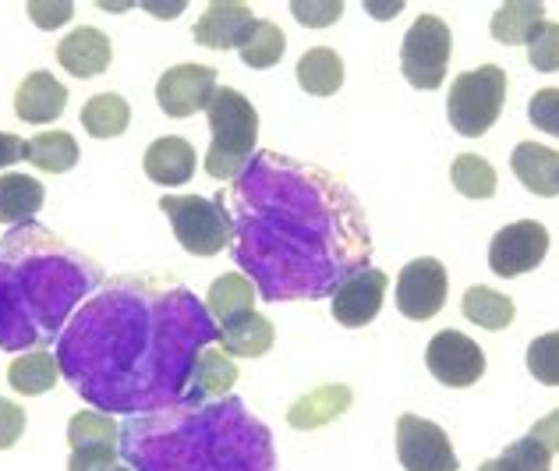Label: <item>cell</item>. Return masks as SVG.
Wrapping results in <instances>:
<instances>
[{
  "label": "cell",
  "mask_w": 559,
  "mask_h": 471,
  "mask_svg": "<svg viewBox=\"0 0 559 471\" xmlns=\"http://www.w3.org/2000/svg\"><path fill=\"white\" fill-rule=\"evenodd\" d=\"M216 344V319L174 276L128 273L103 284L57 337L71 390L103 415H145L188 397L199 351Z\"/></svg>",
  "instance_id": "obj_1"
},
{
  "label": "cell",
  "mask_w": 559,
  "mask_h": 471,
  "mask_svg": "<svg viewBox=\"0 0 559 471\" xmlns=\"http://www.w3.org/2000/svg\"><path fill=\"white\" fill-rule=\"evenodd\" d=\"M234 262L266 302L330 298L369 267L372 231L341 178L305 160L262 150L227 196Z\"/></svg>",
  "instance_id": "obj_2"
},
{
  "label": "cell",
  "mask_w": 559,
  "mask_h": 471,
  "mask_svg": "<svg viewBox=\"0 0 559 471\" xmlns=\"http://www.w3.org/2000/svg\"><path fill=\"white\" fill-rule=\"evenodd\" d=\"M117 454L135 471H276L273 433L234 393L128 415Z\"/></svg>",
  "instance_id": "obj_3"
},
{
  "label": "cell",
  "mask_w": 559,
  "mask_h": 471,
  "mask_svg": "<svg viewBox=\"0 0 559 471\" xmlns=\"http://www.w3.org/2000/svg\"><path fill=\"white\" fill-rule=\"evenodd\" d=\"M103 287V270L36 220L0 238V351L47 348L82 302Z\"/></svg>",
  "instance_id": "obj_4"
},
{
  "label": "cell",
  "mask_w": 559,
  "mask_h": 471,
  "mask_svg": "<svg viewBox=\"0 0 559 471\" xmlns=\"http://www.w3.org/2000/svg\"><path fill=\"white\" fill-rule=\"evenodd\" d=\"M210 153H205V174L216 181H238L241 170L248 167V160L255 156V139H259V114L241 96L238 90H216L210 103Z\"/></svg>",
  "instance_id": "obj_5"
},
{
  "label": "cell",
  "mask_w": 559,
  "mask_h": 471,
  "mask_svg": "<svg viewBox=\"0 0 559 471\" xmlns=\"http://www.w3.org/2000/svg\"><path fill=\"white\" fill-rule=\"evenodd\" d=\"M503 103H507V71L499 64L471 68L450 85V99H447L450 128L464 139H478L499 121Z\"/></svg>",
  "instance_id": "obj_6"
},
{
  "label": "cell",
  "mask_w": 559,
  "mask_h": 471,
  "mask_svg": "<svg viewBox=\"0 0 559 471\" xmlns=\"http://www.w3.org/2000/svg\"><path fill=\"white\" fill-rule=\"evenodd\" d=\"M159 210L170 216L174 234H178L181 248L191 256L210 259L224 252L227 245H234V220L224 205V196H164Z\"/></svg>",
  "instance_id": "obj_7"
},
{
  "label": "cell",
  "mask_w": 559,
  "mask_h": 471,
  "mask_svg": "<svg viewBox=\"0 0 559 471\" xmlns=\"http://www.w3.org/2000/svg\"><path fill=\"white\" fill-rule=\"evenodd\" d=\"M453 57V36L450 25L436 14H421L407 28L401 47V71L415 90L432 93L447 82V68Z\"/></svg>",
  "instance_id": "obj_8"
},
{
  "label": "cell",
  "mask_w": 559,
  "mask_h": 471,
  "mask_svg": "<svg viewBox=\"0 0 559 471\" xmlns=\"http://www.w3.org/2000/svg\"><path fill=\"white\" fill-rule=\"evenodd\" d=\"M447 291H450V273L443 262L432 256L415 259L396 276V308H401L404 319L425 322L443 313Z\"/></svg>",
  "instance_id": "obj_9"
},
{
  "label": "cell",
  "mask_w": 559,
  "mask_h": 471,
  "mask_svg": "<svg viewBox=\"0 0 559 471\" xmlns=\"http://www.w3.org/2000/svg\"><path fill=\"white\" fill-rule=\"evenodd\" d=\"M396 458L407 471H457V454L443 425L418 415H401L396 422Z\"/></svg>",
  "instance_id": "obj_10"
},
{
  "label": "cell",
  "mask_w": 559,
  "mask_h": 471,
  "mask_svg": "<svg viewBox=\"0 0 559 471\" xmlns=\"http://www.w3.org/2000/svg\"><path fill=\"white\" fill-rule=\"evenodd\" d=\"M549 252V231L538 220H518L507 224L503 231H496V238L489 245V270L496 276H521L542 267V259Z\"/></svg>",
  "instance_id": "obj_11"
},
{
  "label": "cell",
  "mask_w": 559,
  "mask_h": 471,
  "mask_svg": "<svg viewBox=\"0 0 559 471\" xmlns=\"http://www.w3.org/2000/svg\"><path fill=\"white\" fill-rule=\"evenodd\" d=\"M425 365L443 387H475L485 376V351L461 330H439L425 348Z\"/></svg>",
  "instance_id": "obj_12"
},
{
  "label": "cell",
  "mask_w": 559,
  "mask_h": 471,
  "mask_svg": "<svg viewBox=\"0 0 559 471\" xmlns=\"http://www.w3.org/2000/svg\"><path fill=\"white\" fill-rule=\"evenodd\" d=\"M216 68L210 64H178L167 68L156 82V103L167 117H191L210 110L216 96Z\"/></svg>",
  "instance_id": "obj_13"
},
{
  "label": "cell",
  "mask_w": 559,
  "mask_h": 471,
  "mask_svg": "<svg viewBox=\"0 0 559 471\" xmlns=\"http://www.w3.org/2000/svg\"><path fill=\"white\" fill-rule=\"evenodd\" d=\"M386 287H390V276L376 267L350 273L347 281L330 294L333 319L344 322V327H365V322H372L382 308V298H386Z\"/></svg>",
  "instance_id": "obj_14"
},
{
  "label": "cell",
  "mask_w": 559,
  "mask_h": 471,
  "mask_svg": "<svg viewBox=\"0 0 559 471\" xmlns=\"http://www.w3.org/2000/svg\"><path fill=\"white\" fill-rule=\"evenodd\" d=\"M255 14L248 4H234V0H216L202 11V19L195 22V43L210 50H241L245 39L252 36Z\"/></svg>",
  "instance_id": "obj_15"
},
{
  "label": "cell",
  "mask_w": 559,
  "mask_h": 471,
  "mask_svg": "<svg viewBox=\"0 0 559 471\" xmlns=\"http://www.w3.org/2000/svg\"><path fill=\"white\" fill-rule=\"evenodd\" d=\"M57 61H61V68L68 71V75H75V79H96L114 61L110 36L99 33V28H93V25H82L71 36L61 39V47H57Z\"/></svg>",
  "instance_id": "obj_16"
},
{
  "label": "cell",
  "mask_w": 559,
  "mask_h": 471,
  "mask_svg": "<svg viewBox=\"0 0 559 471\" xmlns=\"http://www.w3.org/2000/svg\"><path fill=\"white\" fill-rule=\"evenodd\" d=\"M234 382H238V365H234V358L227 355L224 348H202L195 365H191L188 373V397L185 401H224V397H230Z\"/></svg>",
  "instance_id": "obj_17"
},
{
  "label": "cell",
  "mask_w": 559,
  "mask_h": 471,
  "mask_svg": "<svg viewBox=\"0 0 559 471\" xmlns=\"http://www.w3.org/2000/svg\"><path fill=\"white\" fill-rule=\"evenodd\" d=\"M68 107V90L64 82H57L50 71H33L14 93V114L25 125H50L64 114Z\"/></svg>",
  "instance_id": "obj_18"
},
{
  "label": "cell",
  "mask_w": 559,
  "mask_h": 471,
  "mask_svg": "<svg viewBox=\"0 0 559 471\" xmlns=\"http://www.w3.org/2000/svg\"><path fill=\"white\" fill-rule=\"evenodd\" d=\"M195 145L181 136H167V139H156L150 150L142 156V167H145V178L164 185V188H178L188 185L191 174H195Z\"/></svg>",
  "instance_id": "obj_19"
},
{
  "label": "cell",
  "mask_w": 559,
  "mask_h": 471,
  "mask_svg": "<svg viewBox=\"0 0 559 471\" xmlns=\"http://www.w3.org/2000/svg\"><path fill=\"white\" fill-rule=\"evenodd\" d=\"M350 401H355L350 387H344V382H326V387L308 390L305 397H298V401L287 408V425L290 429H301V433L322 429V425L341 419L350 408Z\"/></svg>",
  "instance_id": "obj_20"
},
{
  "label": "cell",
  "mask_w": 559,
  "mask_h": 471,
  "mask_svg": "<svg viewBox=\"0 0 559 471\" xmlns=\"http://www.w3.org/2000/svg\"><path fill=\"white\" fill-rule=\"evenodd\" d=\"M510 170L518 181L542 199L559 196V153L542 142H521L510 156Z\"/></svg>",
  "instance_id": "obj_21"
},
{
  "label": "cell",
  "mask_w": 559,
  "mask_h": 471,
  "mask_svg": "<svg viewBox=\"0 0 559 471\" xmlns=\"http://www.w3.org/2000/svg\"><path fill=\"white\" fill-rule=\"evenodd\" d=\"M273 322L266 316L241 313L216 327V344L227 351L230 358H262L273 348Z\"/></svg>",
  "instance_id": "obj_22"
},
{
  "label": "cell",
  "mask_w": 559,
  "mask_h": 471,
  "mask_svg": "<svg viewBox=\"0 0 559 471\" xmlns=\"http://www.w3.org/2000/svg\"><path fill=\"white\" fill-rule=\"evenodd\" d=\"M57 379H61V362H57V355H53V351H47V348L22 351V355L8 365L11 390L25 393V397H39V393L53 390Z\"/></svg>",
  "instance_id": "obj_23"
},
{
  "label": "cell",
  "mask_w": 559,
  "mask_h": 471,
  "mask_svg": "<svg viewBox=\"0 0 559 471\" xmlns=\"http://www.w3.org/2000/svg\"><path fill=\"white\" fill-rule=\"evenodd\" d=\"M542 22H546V8H542L538 0H510V4L496 8L489 33L496 43H503V47H518V43L532 39V33Z\"/></svg>",
  "instance_id": "obj_24"
},
{
  "label": "cell",
  "mask_w": 559,
  "mask_h": 471,
  "mask_svg": "<svg viewBox=\"0 0 559 471\" xmlns=\"http://www.w3.org/2000/svg\"><path fill=\"white\" fill-rule=\"evenodd\" d=\"M43 210V185L28 174H0V224H28Z\"/></svg>",
  "instance_id": "obj_25"
},
{
  "label": "cell",
  "mask_w": 559,
  "mask_h": 471,
  "mask_svg": "<svg viewBox=\"0 0 559 471\" xmlns=\"http://www.w3.org/2000/svg\"><path fill=\"white\" fill-rule=\"evenodd\" d=\"M255 294H259L255 284L248 281L245 273H224V276H216V281L210 284V294H205V308H210V316L216 319V327H219V322H227L234 316L252 313Z\"/></svg>",
  "instance_id": "obj_26"
},
{
  "label": "cell",
  "mask_w": 559,
  "mask_h": 471,
  "mask_svg": "<svg viewBox=\"0 0 559 471\" xmlns=\"http://www.w3.org/2000/svg\"><path fill=\"white\" fill-rule=\"evenodd\" d=\"M298 85L312 96H333L344 85V61L330 47H312L298 61Z\"/></svg>",
  "instance_id": "obj_27"
},
{
  "label": "cell",
  "mask_w": 559,
  "mask_h": 471,
  "mask_svg": "<svg viewBox=\"0 0 559 471\" xmlns=\"http://www.w3.org/2000/svg\"><path fill=\"white\" fill-rule=\"evenodd\" d=\"M461 308H464V319H471L475 327L492 330V333L507 330L513 322V316H518V305H513V298H507V294H499L496 287H485V284L467 287Z\"/></svg>",
  "instance_id": "obj_28"
},
{
  "label": "cell",
  "mask_w": 559,
  "mask_h": 471,
  "mask_svg": "<svg viewBox=\"0 0 559 471\" xmlns=\"http://www.w3.org/2000/svg\"><path fill=\"white\" fill-rule=\"evenodd\" d=\"M131 125V107L124 96L117 93H96L93 99H85L82 107V128L93 139H117L124 136Z\"/></svg>",
  "instance_id": "obj_29"
},
{
  "label": "cell",
  "mask_w": 559,
  "mask_h": 471,
  "mask_svg": "<svg viewBox=\"0 0 559 471\" xmlns=\"http://www.w3.org/2000/svg\"><path fill=\"white\" fill-rule=\"evenodd\" d=\"M25 160L36 170L47 174H64L79 164V142L68 131H39L36 139L25 142Z\"/></svg>",
  "instance_id": "obj_30"
},
{
  "label": "cell",
  "mask_w": 559,
  "mask_h": 471,
  "mask_svg": "<svg viewBox=\"0 0 559 471\" xmlns=\"http://www.w3.org/2000/svg\"><path fill=\"white\" fill-rule=\"evenodd\" d=\"M450 178H453V188H457L464 199H492L496 185H499L496 167L478 153H461L457 160H453Z\"/></svg>",
  "instance_id": "obj_31"
},
{
  "label": "cell",
  "mask_w": 559,
  "mask_h": 471,
  "mask_svg": "<svg viewBox=\"0 0 559 471\" xmlns=\"http://www.w3.org/2000/svg\"><path fill=\"white\" fill-rule=\"evenodd\" d=\"M68 444L71 450H85V447H117L121 444V425L103 411H79L68 422Z\"/></svg>",
  "instance_id": "obj_32"
},
{
  "label": "cell",
  "mask_w": 559,
  "mask_h": 471,
  "mask_svg": "<svg viewBox=\"0 0 559 471\" xmlns=\"http://www.w3.org/2000/svg\"><path fill=\"white\" fill-rule=\"evenodd\" d=\"M284 50H287V36L280 33V25L255 22L252 36L245 39V47L238 54H241V61L248 68H273V64H280Z\"/></svg>",
  "instance_id": "obj_33"
},
{
  "label": "cell",
  "mask_w": 559,
  "mask_h": 471,
  "mask_svg": "<svg viewBox=\"0 0 559 471\" xmlns=\"http://www.w3.org/2000/svg\"><path fill=\"white\" fill-rule=\"evenodd\" d=\"M527 373L542 387H559V330L532 341V348H527Z\"/></svg>",
  "instance_id": "obj_34"
},
{
  "label": "cell",
  "mask_w": 559,
  "mask_h": 471,
  "mask_svg": "<svg viewBox=\"0 0 559 471\" xmlns=\"http://www.w3.org/2000/svg\"><path fill=\"white\" fill-rule=\"evenodd\" d=\"M524 47H527V61H532V68L559 71V25L556 22H542Z\"/></svg>",
  "instance_id": "obj_35"
},
{
  "label": "cell",
  "mask_w": 559,
  "mask_h": 471,
  "mask_svg": "<svg viewBox=\"0 0 559 471\" xmlns=\"http://www.w3.org/2000/svg\"><path fill=\"white\" fill-rule=\"evenodd\" d=\"M499 458H507L518 471H549L552 464V454L542 447L535 436H521L518 444H510Z\"/></svg>",
  "instance_id": "obj_36"
},
{
  "label": "cell",
  "mask_w": 559,
  "mask_h": 471,
  "mask_svg": "<svg viewBox=\"0 0 559 471\" xmlns=\"http://www.w3.org/2000/svg\"><path fill=\"white\" fill-rule=\"evenodd\" d=\"M527 117L538 131L559 139V90H538L527 99Z\"/></svg>",
  "instance_id": "obj_37"
},
{
  "label": "cell",
  "mask_w": 559,
  "mask_h": 471,
  "mask_svg": "<svg viewBox=\"0 0 559 471\" xmlns=\"http://www.w3.org/2000/svg\"><path fill=\"white\" fill-rule=\"evenodd\" d=\"M290 11H294V19H298L301 25H308V28H326V25H333L336 19L344 14V4L341 0H294L290 4Z\"/></svg>",
  "instance_id": "obj_38"
},
{
  "label": "cell",
  "mask_w": 559,
  "mask_h": 471,
  "mask_svg": "<svg viewBox=\"0 0 559 471\" xmlns=\"http://www.w3.org/2000/svg\"><path fill=\"white\" fill-rule=\"evenodd\" d=\"M117 447H85V450H71L68 471H117Z\"/></svg>",
  "instance_id": "obj_39"
},
{
  "label": "cell",
  "mask_w": 559,
  "mask_h": 471,
  "mask_svg": "<svg viewBox=\"0 0 559 471\" xmlns=\"http://www.w3.org/2000/svg\"><path fill=\"white\" fill-rule=\"evenodd\" d=\"M22 433H25V411L14 401H4V397H0V450L19 444Z\"/></svg>",
  "instance_id": "obj_40"
},
{
  "label": "cell",
  "mask_w": 559,
  "mask_h": 471,
  "mask_svg": "<svg viewBox=\"0 0 559 471\" xmlns=\"http://www.w3.org/2000/svg\"><path fill=\"white\" fill-rule=\"evenodd\" d=\"M71 14H75V8L71 4H43V0H33L28 4V19H33L39 28H61V25H68L71 22Z\"/></svg>",
  "instance_id": "obj_41"
},
{
  "label": "cell",
  "mask_w": 559,
  "mask_h": 471,
  "mask_svg": "<svg viewBox=\"0 0 559 471\" xmlns=\"http://www.w3.org/2000/svg\"><path fill=\"white\" fill-rule=\"evenodd\" d=\"M527 436H535L538 444L546 447L549 454H559V408L549 411L546 419H538V422H535V429L527 433Z\"/></svg>",
  "instance_id": "obj_42"
},
{
  "label": "cell",
  "mask_w": 559,
  "mask_h": 471,
  "mask_svg": "<svg viewBox=\"0 0 559 471\" xmlns=\"http://www.w3.org/2000/svg\"><path fill=\"white\" fill-rule=\"evenodd\" d=\"M19 160H25V142L11 131H0V170L19 164Z\"/></svg>",
  "instance_id": "obj_43"
},
{
  "label": "cell",
  "mask_w": 559,
  "mask_h": 471,
  "mask_svg": "<svg viewBox=\"0 0 559 471\" xmlns=\"http://www.w3.org/2000/svg\"><path fill=\"white\" fill-rule=\"evenodd\" d=\"M365 8H369L372 14H379V19L386 22L390 14H401V8H404V4H401V0H393V4H365Z\"/></svg>",
  "instance_id": "obj_44"
},
{
  "label": "cell",
  "mask_w": 559,
  "mask_h": 471,
  "mask_svg": "<svg viewBox=\"0 0 559 471\" xmlns=\"http://www.w3.org/2000/svg\"><path fill=\"white\" fill-rule=\"evenodd\" d=\"M145 8H150L153 14H164V19H170V14H181V11H185V4H156V0H150Z\"/></svg>",
  "instance_id": "obj_45"
},
{
  "label": "cell",
  "mask_w": 559,
  "mask_h": 471,
  "mask_svg": "<svg viewBox=\"0 0 559 471\" xmlns=\"http://www.w3.org/2000/svg\"><path fill=\"white\" fill-rule=\"evenodd\" d=\"M478 471H518L513 468L507 458H492V461H485V464H478Z\"/></svg>",
  "instance_id": "obj_46"
},
{
  "label": "cell",
  "mask_w": 559,
  "mask_h": 471,
  "mask_svg": "<svg viewBox=\"0 0 559 471\" xmlns=\"http://www.w3.org/2000/svg\"><path fill=\"white\" fill-rule=\"evenodd\" d=\"M117 471H135V468H128V464H117Z\"/></svg>",
  "instance_id": "obj_47"
}]
</instances>
